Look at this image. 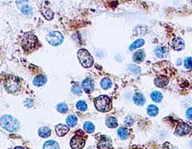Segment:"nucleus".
Masks as SVG:
<instances>
[{"mask_svg": "<svg viewBox=\"0 0 192 149\" xmlns=\"http://www.w3.org/2000/svg\"><path fill=\"white\" fill-rule=\"evenodd\" d=\"M39 41L35 36V34L32 32H28L23 36V39L21 41V47L23 48L25 52L30 53L33 51H34Z\"/></svg>", "mask_w": 192, "mask_h": 149, "instance_id": "1", "label": "nucleus"}, {"mask_svg": "<svg viewBox=\"0 0 192 149\" xmlns=\"http://www.w3.org/2000/svg\"><path fill=\"white\" fill-rule=\"evenodd\" d=\"M0 125L10 132H15L20 129V123L17 119L9 115H4L0 117Z\"/></svg>", "mask_w": 192, "mask_h": 149, "instance_id": "2", "label": "nucleus"}, {"mask_svg": "<svg viewBox=\"0 0 192 149\" xmlns=\"http://www.w3.org/2000/svg\"><path fill=\"white\" fill-rule=\"evenodd\" d=\"M94 105L96 110L102 112L109 111L112 108L111 100L109 98V96H106V95H101L96 98L94 100Z\"/></svg>", "mask_w": 192, "mask_h": 149, "instance_id": "3", "label": "nucleus"}, {"mask_svg": "<svg viewBox=\"0 0 192 149\" xmlns=\"http://www.w3.org/2000/svg\"><path fill=\"white\" fill-rule=\"evenodd\" d=\"M78 58L81 65L85 68H91L93 65V58L89 52L85 49H80L78 52Z\"/></svg>", "mask_w": 192, "mask_h": 149, "instance_id": "4", "label": "nucleus"}, {"mask_svg": "<svg viewBox=\"0 0 192 149\" xmlns=\"http://www.w3.org/2000/svg\"><path fill=\"white\" fill-rule=\"evenodd\" d=\"M20 80L15 76L9 77L5 82V89L9 94L15 93L16 91H18L20 89Z\"/></svg>", "mask_w": 192, "mask_h": 149, "instance_id": "5", "label": "nucleus"}, {"mask_svg": "<svg viewBox=\"0 0 192 149\" xmlns=\"http://www.w3.org/2000/svg\"><path fill=\"white\" fill-rule=\"evenodd\" d=\"M46 40L51 46H57L59 45H61L63 41V36L60 32L57 31H54V32H50L47 34L46 36Z\"/></svg>", "mask_w": 192, "mask_h": 149, "instance_id": "6", "label": "nucleus"}, {"mask_svg": "<svg viewBox=\"0 0 192 149\" xmlns=\"http://www.w3.org/2000/svg\"><path fill=\"white\" fill-rule=\"evenodd\" d=\"M85 144V139L81 136L75 135L70 141V146L73 149H82Z\"/></svg>", "mask_w": 192, "mask_h": 149, "instance_id": "7", "label": "nucleus"}, {"mask_svg": "<svg viewBox=\"0 0 192 149\" xmlns=\"http://www.w3.org/2000/svg\"><path fill=\"white\" fill-rule=\"evenodd\" d=\"M191 131V126L188 125L185 122H179L177 125V128L175 130V133L180 136H186Z\"/></svg>", "mask_w": 192, "mask_h": 149, "instance_id": "8", "label": "nucleus"}, {"mask_svg": "<svg viewBox=\"0 0 192 149\" xmlns=\"http://www.w3.org/2000/svg\"><path fill=\"white\" fill-rule=\"evenodd\" d=\"M97 147L99 149H111L112 148V142L110 138H109L108 136H103L97 144Z\"/></svg>", "mask_w": 192, "mask_h": 149, "instance_id": "9", "label": "nucleus"}, {"mask_svg": "<svg viewBox=\"0 0 192 149\" xmlns=\"http://www.w3.org/2000/svg\"><path fill=\"white\" fill-rule=\"evenodd\" d=\"M82 88L86 94H91L94 90V81L91 78H86L82 81Z\"/></svg>", "mask_w": 192, "mask_h": 149, "instance_id": "10", "label": "nucleus"}, {"mask_svg": "<svg viewBox=\"0 0 192 149\" xmlns=\"http://www.w3.org/2000/svg\"><path fill=\"white\" fill-rule=\"evenodd\" d=\"M169 82L168 77L165 75H159L155 79V84L157 86L158 88H164Z\"/></svg>", "mask_w": 192, "mask_h": 149, "instance_id": "11", "label": "nucleus"}, {"mask_svg": "<svg viewBox=\"0 0 192 149\" xmlns=\"http://www.w3.org/2000/svg\"><path fill=\"white\" fill-rule=\"evenodd\" d=\"M172 46L176 51H181L185 48V41L181 38H176L172 42Z\"/></svg>", "mask_w": 192, "mask_h": 149, "instance_id": "12", "label": "nucleus"}, {"mask_svg": "<svg viewBox=\"0 0 192 149\" xmlns=\"http://www.w3.org/2000/svg\"><path fill=\"white\" fill-rule=\"evenodd\" d=\"M69 131V128L64 124H58L55 126V132L58 136H64L68 134Z\"/></svg>", "mask_w": 192, "mask_h": 149, "instance_id": "13", "label": "nucleus"}, {"mask_svg": "<svg viewBox=\"0 0 192 149\" xmlns=\"http://www.w3.org/2000/svg\"><path fill=\"white\" fill-rule=\"evenodd\" d=\"M47 81V78L45 75H37L34 79V85L36 87H41L44 84H45Z\"/></svg>", "mask_w": 192, "mask_h": 149, "instance_id": "14", "label": "nucleus"}, {"mask_svg": "<svg viewBox=\"0 0 192 149\" xmlns=\"http://www.w3.org/2000/svg\"><path fill=\"white\" fill-rule=\"evenodd\" d=\"M133 101L137 105H143L145 103V99H144V95L140 93H136L133 95Z\"/></svg>", "mask_w": 192, "mask_h": 149, "instance_id": "15", "label": "nucleus"}, {"mask_svg": "<svg viewBox=\"0 0 192 149\" xmlns=\"http://www.w3.org/2000/svg\"><path fill=\"white\" fill-rule=\"evenodd\" d=\"M144 52L143 51H138V52H136L134 54H133V57H132V59L133 61L137 63H139L141 62H143V60L144 59Z\"/></svg>", "mask_w": 192, "mask_h": 149, "instance_id": "16", "label": "nucleus"}, {"mask_svg": "<svg viewBox=\"0 0 192 149\" xmlns=\"http://www.w3.org/2000/svg\"><path fill=\"white\" fill-rule=\"evenodd\" d=\"M106 125L111 128V129H114V128H116L117 125H118V122H117V119L114 117H108L106 118Z\"/></svg>", "mask_w": 192, "mask_h": 149, "instance_id": "17", "label": "nucleus"}, {"mask_svg": "<svg viewBox=\"0 0 192 149\" xmlns=\"http://www.w3.org/2000/svg\"><path fill=\"white\" fill-rule=\"evenodd\" d=\"M44 149H60V147L55 141H48L44 144Z\"/></svg>", "mask_w": 192, "mask_h": 149, "instance_id": "18", "label": "nucleus"}, {"mask_svg": "<svg viewBox=\"0 0 192 149\" xmlns=\"http://www.w3.org/2000/svg\"><path fill=\"white\" fill-rule=\"evenodd\" d=\"M39 135L43 138H47L50 136V129L48 127H42L39 129Z\"/></svg>", "mask_w": 192, "mask_h": 149, "instance_id": "19", "label": "nucleus"}, {"mask_svg": "<svg viewBox=\"0 0 192 149\" xmlns=\"http://www.w3.org/2000/svg\"><path fill=\"white\" fill-rule=\"evenodd\" d=\"M67 124L69 125V127H74L77 124V122H78V119H77V117L74 115H69L68 117H67Z\"/></svg>", "mask_w": 192, "mask_h": 149, "instance_id": "20", "label": "nucleus"}, {"mask_svg": "<svg viewBox=\"0 0 192 149\" xmlns=\"http://www.w3.org/2000/svg\"><path fill=\"white\" fill-rule=\"evenodd\" d=\"M118 136L121 139V140H126L128 138L129 136V133L127 131V129H125V128H120L118 129Z\"/></svg>", "mask_w": 192, "mask_h": 149, "instance_id": "21", "label": "nucleus"}, {"mask_svg": "<svg viewBox=\"0 0 192 149\" xmlns=\"http://www.w3.org/2000/svg\"><path fill=\"white\" fill-rule=\"evenodd\" d=\"M147 111H148V114H149L150 116L155 117V116H156L158 114L159 110H158V108L155 106V105H149V106H148Z\"/></svg>", "mask_w": 192, "mask_h": 149, "instance_id": "22", "label": "nucleus"}, {"mask_svg": "<svg viewBox=\"0 0 192 149\" xmlns=\"http://www.w3.org/2000/svg\"><path fill=\"white\" fill-rule=\"evenodd\" d=\"M155 55L157 56L158 58H164L165 56L166 55V48L162 47V46H159L155 49Z\"/></svg>", "mask_w": 192, "mask_h": 149, "instance_id": "23", "label": "nucleus"}, {"mask_svg": "<svg viewBox=\"0 0 192 149\" xmlns=\"http://www.w3.org/2000/svg\"><path fill=\"white\" fill-rule=\"evenodd\" d=\"M112 86V81L109 78H104L101 81V87L104 89V90H107L109 88H111Z\"/></svg>", "mask_w": 192, "mask_h": 149, "instance_id": "24", "label": "nucleus"}, {"mask_svg": "<svg viewBox=\"0 0 192 149\" xmlns=\"http://www.w3.org/2000/svg\"><path fill=\"white\" fill-rule=\"evenodd\" d=\"M42 14L48 20H51L54 16V14L52 12V10L50 9H42Z\"/></svg>", "mask_w": 192, "mask_h": 149, "instance_id": "25", "label": "nucleus"}, {"mask_svg": "<svg viewBox=\"0 0 192 149\" xmlns=\"http://www.w3.org/2000/svg\"><path fill=\"white\" fill-rule=\"evenodd\" d=\"M150 96L151 99L155 102H161V100H162V98H163L162 94H161L160 92H157V91L153 92V93L151 94Z\"/></svg>", "mask_w": 192, "mask_h": 149, "instance_id": "26", "label": "nucleus"}, {"mask_svg": "<svg viewBox=\"0 0 192 149\" xmlns=\"http://www.w3.org/2000/svg\"><path fill=\"white\" fill-rule=\"evenodd\" d=\"M144 40H141V39L137 40L135 42H133V43L131 45L130 50L131 51H132V50H135V49H137V48L141 47L142 46H144Z\"/></svg>", "mask_w": 192, "mask_h": 149, "instance_id": "27", "label": "nucleus"}, {"mask_svg": "<svg viewBox=\"0 0 192 149\" xmlns=\"http://www.w3.org/2000/svg\"><path fill=\"white\" fill-rule=\"evenodd\" d=\"M84 129L87 132V133H93L95 130V126L93 125V123L91 122H85L84 124Z\"/></svg>", "mask_w": 192, "mask_h": 149, "instance_id": "28", "label": "nucleus"}, {"mask_svg": "<svg viewBox=\"0 0 192 149\" xmlns=\"http://www.w3.org/2000/svg\"><path fill=\"white\" fill-rule=\"evenodd\" d=\"M76 107L78 108V110H80L81 111H85L87 109V105H86V103L85 101L80 100V101L76 104Z\"/></svg>", "mask_w": 192, "mask_h": 149, "instance_id": "29", "label": "nucleus"}, {"mask_svg": "<svg viewBox=\"0 0 192 149\" xmlns=\"http://www.w3.org/2000/svg\"><path fill=\"white\" fill-rule=\"evenodd\" d=\"M56 110H57L59 112H61V113H66V112L68 111V106H67L66 104L61 103V104H59V105L56 106Z\"/></svg>", "mask_w": 192, "mask_h": 149, "instance_id": "30", "label": "nucleus"}, {"mask_svg": "<svg viewBox=\"0 0 192 149\" xmlns=\"http://www.w3.org/2000/svg\"><path fill=\"white\" fill-rule=\"evenodd\" d=\"M72 92L76 95L82 94V89H81V88H80L79 85H77V84L74 85V86L72 87Z\"/></svg>", "mask_w": 192, "mask_h": 149, "instance_id": "31", "label": "nucleus"}, {"mask_svg": "<svg viewBox=\"0 0 192 149\" xmlns=\"http://www.w3.org/2000/svg\"><path fill=\"white\" fill-rule=\"evenodd\" d=\"M21 12H22V13L27 14V15L32 13V8H31V6H30V5H28V4H25L24 6L21 7Z\"/></svg>", "mask_w": 192, "mask_h": 149, "instance_id": "32", "label": "nucleus"}, {"mask_svg": "<svg viewBox=\"0 0 192 149\" xmlns=\"http://www.w3.org/2000/svg\"><path fill=\"white\" fill-rule=\"evenodd\" d=\"M132 124H133V119L131 117H126V119H125V125L126 127H130Z\"/></svg>", "mask_w": 192, "mask_h": 149, "instance_id": "33", "label": "nucleus"}, {"mask_svg": "<svg viewBox=\"0 0 192 149\" xmlns=\"http://www.w3.org/2000/svg\"><path fill=\"white\" fill-rule=\"evenodd\" d=\"M185 67L186 69H191V58H187L185 59Z\"/></svg>", "mask_w": 192, "mask_h": 149, "instance_id": "34", "label": "nucleus"}, {"mask_svg": "<svg viewBox=\"0 0 192 149\" xmlns=\"http://www.w3.org/2000/svg\"><path fill=\"white\" fill-rule=\"evenodd\" d=\"M24 105H25L28 108H30V107H32V106L34 105V101H33L32 100L28 99V100H25Z\"/></svg>", "mask_w": 192, "mask_h": 149, "instance_id": "35", "label": "nucleus"}, {"mask_svg": "<svg viewBox=\"0 0 192 149\" xmlns=\"http://www.w3.org/2000/svg\"><path fill=\"white\" fill-rule=\"evenodd\" d=\"M186 117L189 120H191V107L189 108L186 111Z\"/></svg>", "mask_w": 192, "mask_h": 149, "instance_id": "36", "label": "nucleus"}, {"mask_svg": "<svg viewBox=\"0 0 192 149\" xmlns=\"http://www.w3.org/2000/svg\"><path fill=\"white\" fill-rule=\"evenodd\" d=\"M14 149H25V148H21V147H16V148H15Z\"/></svg>", "mask_w": 192, "mask_h": 149, "instance_id": "37", "label": "nucleus"}, {"mask_svg": "<svg viewBox=\"0 0 192 149\" xmlns=\"http://www.w3.org/2000/svg\"><path fill=\"white\" fill-rule=\"evenodd\" d=\"M88 149H95V148H88Z\"/></svg>", "mask_w": 192, "mask_h": 149, "instance_id": "38", "label": "nucleus"}]
</instances>
